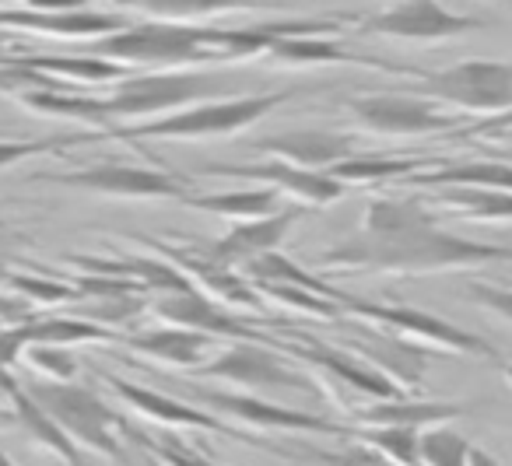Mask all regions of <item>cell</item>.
<instances>
[{
    "label": "cell",
    "mask_w": 512,
    "mask_h": 466,
    "mask_svg": "<svg viewBox=\"0 0 512 466\" xmlns=\"http://www.w3.org/2000/svg\"><path fill=\"white\" fill-rule=\"evenodd\" d=\"M193 407L207 410V414L221 417L225 424H242L253 431H285V435H330V438H351L348 424H337L323 414H309V410L281 407L274 400H264L256 393H242V389H204L193 386Z\"/></svg>",
    "instance_id": "cell-8"
},
{
    "label": "cell",
    "mask_w": 512,
    "mask_h": 466,
    "mask_svg": "<svg viewBox=\"0 0 512 466\" xmlns=\"http://www.w3.org/2000/svg\"><path fill=\"white\" fill-rule=\"evenodd\" d=\"M18 396H22V386H18V379L11 375V368H0V403H4V407H15Z\"/></svg>",
    "instance_id": "cell-43"
},
{
    "label": "cell",
    "mask_w": 512,
    "mask_h": 466,
    "mask_svg": "<svg viewBox=\"0 0 512 466\" xmlns=\"http://www.w3.org/2000/svg\"><path fill=\"white\" fill-rule=\"evenodd\" d=\"M11 414L18 417V424L25 428V435H29L39 449H46L50 456H57L64 466H85L78 445H74L71 438H67L64 431H60L57 424H53L50 417H46L43 410L29 400V396H25V389H22V396L15 400V407H11Z\"/></svg>",
    "instance_id": "cell-32"
},
{
    "label": "cell",
    "mask_w": 512,
    "mask_h": 466,
    "mask_svg": "<svg viewBox=\"0 0 512 466\" xmlns=\"http://www.w3.org/2000/svg\"><path fill=\"white\" fill-rule=\"evenodd\" d=\"M22 389L78 449L106 459H123L120 438L127 435V421L95 389L78 386V382H29Z\"/></svg>",
    "instance_id": "cell-5"
},
{
    "label": "cell",
    "mask_w": 512,
    "mask_h": 466,
    "mask_svg": "<svg viewBox=\"0 0 512 466\" xmlns=\"http://www.w3.org/2000/svg\"><path fill=\"white\" fill-rule=\"evenodd\" d=\"M344 113L358 130L376 137H453L463 127L460 113H446L411 92L351 95Z\"/></svg>",
    "instance_id": "cell-9"
},
{
    "label": "cell",
    "mask_w": 512,
    "mask_h": 466,
    "mask_svg": "<svg viewBox=\"0 0 512 466\" xmlns=\"http://www.w3.org/2000/svg\"><path fill=\"white\" fill-rule=\"evenodd\" d=\"M467 298L477 302L484 312H491L495 319L512 326V288H502V284H484V281H474L467 284Z\"/></svg>",
    "instance_id": "cell-40"
},
{
    "label": "cell",
    "mask_w": 512,
    "mask_h": 466,
    "mask_svg": "<svg viewBox=\"0 0 512 466\" xmlns=\"http://www.w3.org/2000/svg\"><path fill=\"white\" fill-rule=\"evenodd\" d=\"M4 43H8V39H4V32H0V50H4Z\"/></svg>",
    "instance_id": "cell-47"
},
{
    "label": "cell",
    "mask_w": 512,
    "mask_h": 466,
    "mask_svg": "<svg viewBox=\"0 0 512 466\" xmlns=\"http://www.w3.org/2000/svg\"><path fill=\"white\" fill-rule=\"evenodd\" d=\"M411 95L453 106L460 113L495 116L512 106V64L509 60H463V64L442 67V71L414 74Z\"/></svg>",
    "instance_id": "cell-7"
},
{
    "label": "cell",
    "mask_w": 512,
    "mask_h": 466,
    "mask_svg": "<svg viewBox=\"0 0 512 466\" xmlns=\"http://www.w3.org/2000/svg\"><path fill=\"white\" fill-rule=\"evenodd\" d=\"M470 466H502V463H498V459L491 456V452L474 449V452H470Z\"/></svg>",
    "instance_id": "cell-45"
},
{
    "label": "cell",
    "mask_w": 512,
    "mask_h": 466,
    "mask_svg": "<svg viewBox=\"0 0 512 466\" xmlns=\"http://www.w3.org/2000/svg\"><path fill=\"white\" fill-rule=\"evenodd\" d=\"M92 57L120 67L151 71H190L200 64H225V29L218 25H172V22H130L127 29L88 43Z\"/></svg>",
    "instance_id": "cell-2"
},
{
    "label": "cell",
    "mask_w": 512,
    "mask_h": 466,
    "mask_svg": "<svg viewBox=\"0 0 512 466\" xmlns=\"http://www.w3.org/2000/svg\"><path fill=\"white\" fill-rule=\"evenodd\" d=\"M197 379L207 382H225L242 393L249 389H299V393H320V382H313L309 375L295 372L288 365V354L274 351V347L260 344V340H232L228 347H221L214 358H207L204 365L193 368Z\"/></svg>",
    "instance_id": "cell-11"
},
{
    "label": "cell",
    "mask_w": 512,
    "mask_h": 466,
    "mask_svg": "<svg viewBox=\"0 0 512 466\" xmlns=\"http://www.w3.org/2000/svg\"><path fill=\"white\" fill-rule=\"evenodd\" d=\"M36 183L67 186V190L95 193L109 200H183L190 190V179L169 169H144L127 162H95L71 172H36Z\"/></svg>",
    "instance_id": "cell-10"
},
{
    "label": "cell",
    "mask_w": 512,
    "mask_h": 466,
    "mask_svg": "<svg viewBox=\"0 0 512 466\" xmlns=\"http://www.w3.org/2000/svg\"><path fill=\"white\" fill-rule=\"evenodd\" d=\"M435 158H390V155H351L344 158V162L330 165L327 176L337 179V183H344L351 190V186H386V183H400V179H407L411 172L425 169V165H432Z\"/></svg>",
    "instance_id": "cell-29"
},
{
    "label": "cell",
    "mask_w": 512,
    "mask_h": 466,
    "mask_svg": "<svg viewBox=\"0 0 512 466\" xmlns=\"http://www.w3.org/2000/svg\"><path fill=\"white\" fill-rule=\"evenodd\" d=\"M151 316L162 326H179V330L204 333V337L218 340H260V344L271 347V333H260L253 323L239 319L232 309L211 302V298L197 295V291H169V295H151L148 302Z\"/></svg>",
    "instance_id": "cell-16"
},
{
    "label": "cell",
    "mask_w": 512,
    "mask_h": 466,
    "mask_svg": "<svg viewBox=\"0 0 512 466\" xmlns=\"http://www.w3.org/2000/svg\"><path fill=\"white\" fill-rule=\"evenodd\" d=\"M18 291L25 295V302H39V305H57V302H71V298H81L74 284H60L53 277H8Z\"/></svg>",
    "instance_id": "cell-39"
},
{
    "label": "cell",
    "mask_w": 512,
    "mask_h": 466,
    "mask_svg": "<svg viewBox=\"0 0 512 466\" xmlns=\"http://www.w3.org/2000/svg\"><path fill=\"white\" fill-rule=\"evenodd\" d=\"M302 214H306V207L292 204V207H281V211L267 214V218L239 221V225L228 228L221 239H214L211 246H200V253L211 263H218V267L242 270L246 263L260 260V256L278 253L281 242L288 239V232H292V225Z\"/></svg>",
    "instance_id": "cell-17"
},
{
    "label": "cell",
    "mask_w": 512,
    "mask_h": 466,
    "mask_svg": "<svg viewBox=\"0 0 512 466\" xmlns=\"http://www.w3.org/2000/svg\"><path fill=\"white\" fill-rule=\"evenodd\" d=\"M264 60L271 67H369V71H383V74H407V78L418 74V67L390 64V60L362 57V53L344 50V46L334 43L330 36L278 39V43L264 53Z\"/></svg>",
    "instance_id": "cell-20"
},
{
    "label": "cell",
    "mask_w": 512,
    "mask_h": 466,
    "mask_svg": "<svg viewBox=\"0 0 512 466\" xmlns=\"http://www.w3.org/2000/svg\"><path fill=\"white\" fill-rule=\"evenodd\" d=\"M25 361L43 375V382H74V375H78L74 354L60 344H29Z\"/></svg>",
    "instance_id": "cell-37"
},
{
    "label": "cell",
    "mask_w": 512,
    "mask_h": 466,
    "mask_svg": "<svg viewBox=\"0 0 512 466\" xmlns=\"http://www.w3.org/2000/svg\"><path fill=\"white\" fill-rule=\"evenodd\" d=\"M211 344L214 340L204 337V333L179 330V326H155V330H141L134 337H127V351L172 368L204 365V354L211 351Z\"/></svg>",
    "instance_id": "cell-24"
},
{
    "label": "cell",
    "mask_w": 512,
    "mask_h": 466,
    "mask_svg": "<svg viewBox=\"0 0 512 466\" xmlns=\"http://www.w3.org/2000/svg\"><path fill=\"white\" fill-rule=\"evenodd\" d=\"M92 141H106V130H92V134H60V137H0V169L18 162H29V158L43 155H64L71 148Z\"/></svg>",
    "instance_id": "cell-33"
},
{
    "label": "cell",
    "mask_w": 512,
    "mask_h": 466,
    "mask_svg": "<svg viewBox=\"0 0 512 466\" xmlns=\"http://www.w3.org/2000/svg\"><path fill=\"white\" fill-rule=\"evenodd\" d=\"M355 442H365L393 466H418V438L414 428H351Z\"/></svg>",
    "instance_id": "cell-35"
},
{
    "label": "cell",
    "mask_w": 512,
    "mask_h": 466,
    "mask_svg": "<svg viewBox=\"0 0 512 466\" xmlns=\"http://www.w3.org/2000/svg\"><path fill=\"white\" fill-rule=\"evenodd\" d=\"M435 214H449L456 221L474 225H505L512 221V193L505 190H432Z\"/></svg>",
    "instance_id": "cell-26"
},
{
    "label": "cell",
    "mask_w": 512,
    "mask_h": 466,
    "mask_svg": "<svg viewBox=\"0 0 512 466\" xmlns=\"http://www.w3.org/2000/svg\"><path fill=\"white\" fill-rule=\"evenodd\" d=\"M123 11H134L144 22H172L197 25L207 18L232 15V11H253L267 0H116Z\"/></svg>",
    "instance_id": "cell-25"
},
{
    "label": "cell",
    "mask_w": 512,
    "mask_h": 466,
    "mask_svg": "<svg viewBox=\"0 0 512 466\" xmlns=\"http://www.w3.org/2000/svg\"><path fill=\"white\" fill-rule=\"evenodd\" d=\"M197 176H214V179H246V183L267 186L281 197H292L299 207H330L337 200L348 197V186L330 179L327 172H313V169H299V165L288 162H267L260 165H221V162H207L204 169H197Z\"/></svg>",
    "instance_id": "cell-14"
},
{
    "label": "cell",
    "mask_w": 512,
    "mask_h": 466,
    "mask_svg": "<svg viewBox=\"0 0 512 466\" xmlns=\"http://www.w3.org/2000/svg\"><path fill=\"white\" fill-rule=\"evenodd\" d=\"M292 92H264V95H228V99L200 102V106L179 109V113L158 116V120L137 123V127H109L106 137H120V141H137V137H151V141H204V137H228L239 130L253 127L256 120H264L271 109L288 102Z\"/></svg>",
    "instance_id": "cell-6"
},
{
    "label": "cell",
    "mask_w": 512,
    "mask_h": 466,
    "mask_svg": "<svg viewBox=\"0 0 512 466\" xmlns=\"http://www.w3.org/2000/svg\"><path fill=\"white\" fill-rule=\"evenodd\" d=\"M502 379H505V386L512 389V361H502Z\"/></svg>",
    "instance_id": "cell-46"
},
{
    "label": "cell",
    "mask_w": 512,
    "mask_h": 466,
    "mask_svg": "<svg viewBox=\"0 0 512 466\" xmlns=\"http://www.w3.org/2000/svg\"><path fill=\"white\" fill-rule=\"evenodd\" d=\"M127 438L141 445L155 466H218L214 459H207L204 452H197L193 445L179 442V438H172V435L151 438V435H144V431H134L127 424Z\"/></svg>",
    "instance_id": "cell-36"
},
{
    "label": "cell",
    "mask_w": 512,
    "mask_h": 466,
    "mask_svg": "<svg viewBox=\"0 0 512 466\" xmlns=\"http://www.w3.org/2000/svg\"><path fill=\"white\" fill-rule=\"evenodd\" d=\"M495 263H512V246L463 239L456 232L432 225L400 235H365L355 232L320 253L316 267L327 274H393L421 277L446 270H481Z\"/></svg>",
    "instance_id": "cell-1"
},
{
    "label": "cell",
    "mask_w": 512,
    "mask_h": 466,
    "mask_svg": "<svg viewBox=\"0 0 512 466\" xmlns=\"http://www.w3.org/2000/svg\"><path fill=\"white\" fill-rule=\"evenodd\" d=\"M502 134H512V106L502 109L495 116H484L477 123H463L460 130L453 134V141H470V137H502Z\"/></svg>",
    "instance_id": "cell-41"
},
{
    "label": "cell",
    "mask_w": 512,
    "mask_h": 466,
    "mask_svg": "<svg viewBox=\"0 0 512 466\" xmlns=\"http://www.w3.org/2000/svg\"><path fill=\"white\" fill-rule=\"evenodd\" d=\"M106 386L134 410L137 417L144 421L158 424L165 431H211V435H225V438H235V442H246V445H260V449H271L278 452V445L264 442V438L249 435V431H239L232 424H225L221 417L207 414V410L193 407V403H183V400H172V396L158 393V389H148V386H137V382H127L120 375H106Z\"/></svg>",
    "instance_id": "cell-13"
},
{
    "label": "cell",
    "mask_w": 512,
    "mask_h": 466,
    "mask_svg": "<svg viewBox=\"0 0 512 466\" xmlns=\"http://www.w3.org/2000/svg\"><path fill=\"white\" fill-rule=\"evenodd\" d=\"M488 141H498V144H491V148H484V151H488V158H495V162H509V165H512V134L488 137Z\"/></svg>",
    "instance_id": "cell-44"
},
{
    "label": "cell",
    "mask_w": 512,
    "mask_h": 466,
    "mask_svg": "<svg viewBox=\"0 0 512 466\" xmlns=\"http://www.w3.org/2000/svg\"><path fill=\"white\" fill-rule=\"evenodd\" d=\"M474 445L449 424L425 428L418 438V466H470Z\"/></svg>",
    "instance_id": "cell-34"
},
{
    "label": "cell",
    "mask_w": 512,
    "mask_h": 466,
    "mask_svg": "<svg viewBox=\"0 0 512 466\" xmlns=\"http://www.w3.org/2000/svg\"><path fill=\"white\" fill-rule=\"evenodd\" d=\"M18 99H22V106H29L32 113L64 116V120L92 123L95 130H109L102 99H88V95L67 92V88H29V92H22Z\"/></svg>",
    "instance_id": "cell-31"
},
{
    "label": "cell",
    "mask_w": 512,
    "mask_h": 466,
    "mask_svg": "<svg viewBox=\"0 0 512 466\" xmlns=\"http://www.w3.org/2000/svg\"><path fill=\"white\" fill-rule=\"evenodd\" d=\"M249 148L256 155H267L274 162L299 165V169L327 172L330 165L344 162V158L358 155V141L351 134H337V130H285V134H271L264 141H253Z\"/></svg>",
    "instance_id": "cell-19"
},
{
    "label": "cell",
    "mask_w": 512,
    "mask_h": 466,
    "mask_svg": "<svg viewBox=\"0 0 512 466\" xmlns=\"http://www.w3.org/2000/svg\"><path fill=\"white\" fill-rule=\"evenodd\" d=\"M302 459H313L316 466H393L365 442H351L344 449H306Z\"/></svg>",
    "instance_id": "cell-38"
},
{
    "label": "cell",
    "mask_w": 512,
    "mask_h": 466,
    "mask_svg": "<svg viewBox=\"0 0 512 466\" xmlns=\"http://www.w3.org/2000/svg\"><path fill=\"white\" fill-rule=\"evenodd\" d=\"M407 190H505L512 193V165L495 158H477V162H439L432 169H418L400 179Z\"/></svg>",
    "instance_id": "cell-23"
},
{
    "label": "cell",
    "mask_w": 512,
    "mask_h": 466,
    "mask_svg": "<svg viewBox=\"0 0 512 466\" xmlns=\"http://www.w3.org/2000/svg\"><path fill=\"white\" fill-rule=\"evenodd\" d=\"M32 312L25 298H0V326H18V323H29Z\"/></svg>",
    "instance_id": "cell-42"
},
{
    "label": "cell",
    "mask_w": 512,
    "mask_h": 466,
    "mask_svg": "<svg viewBox=\"0 0 512 466\" xmlns=\"http://www.w3.org/2000/svg\"><path fill=\"white\" fill-rule=\"evenodd\" d=\"M439 225V214L428 207V200L418 197H379L369 200L362 211V228L365 235H400L414 232V228H432Z\"/></svg>",
    "instance_id": "cell-28"
},
{
    "label": "cell",
    "mask_w": 512,
    "mask_h": 466,
    "mask_svg": "<svg viewBox=\"0 0 512 466\" xmlns=\"http://www.w3.org/2000/svg\"><path fill=\"white\" fill-rule=\"evenodd\" d=\"M11 64L39 71L53 81L57 78L78 81V85H106V81L130 78L127 67L109 64V60H99V57H92V53H78V57H22V60H11Z\"/></svg>",
    "instance_id": "cell-30"
},
{
    "label": "cell",
    "mask_w": 512,
    "mask_h": 466,
    "mask_svg": "<svg viewBox=\"0 0 512 466\" xmlns=\"http://www.w3.org/2000/svg\"><path fill=\"white\" fill-rule=\"evenodd\" d=\"M0 25H15V29H29L39 32V36H57V39H106L113 32L127 29V18L123 15H109V11H60V15H50V11H0Z\"/></svg>",
    "instance_id": "cell-22"
},
{
    "label": "cell",
    "mask_w": 512,
    "mask_h": 466,
    "mask_svg": "<svg viewBox=\"0 0 512 466\" xmlns=\"http://www.w3.org/2000/svg\"><path fill=\"white\" fill-rule=\"evenodd\" d=\"M334 302L341 305L344 319H358L362 326L383 330L397 340L421 347L428 354H460V358H498V351L484 337L470 330H460L449 319L432 316V312L418 309V305L404 302H369V298L348 295V291L334 288Z\"/></svg>",
    "instance_id": "cell-3"
},
{
    "label": "cell",
    "mask_w": 512,
    "mask_h": 466,
    "mask_svg": "<svg viewBox=\"0 0 512 466\" xmlns=\"http://www.w3.org/2000/svg\"><path fill=\"white\" fill-rule=\"evenodd\" d=\"M225 78L207 71H151L116 81L113 95L102 99L106 120H123L130 127L158 120V116L179 113V109L200 106V102L228 99Z\"/></svg>",
    "instance_id": "cell-4"
},
{
    "label": "cell",
    "mask_w": 512,
    "mask_h": 466,
    "mask_svg": "<svg viewBox=\"0 0 512 466\" xmlns=\"http://www.w3.org/2000/svg\"><path fill=\"white\" fill-rule=\"evenodd\" d=\"M467 403L449 400H414V396H393V400H369L362 407H348V417L358 428H439L467 414Z\"/></svg>",
    "instance_id": "cell-21"
},
{
    "label": "cell",
    "mask_w": 512,
    "mask_h": 466,
    "mask_svg": "<svg viewBox=\"0 0 512 466\" xmlns=\"http://www.w3.org/2000/svg\"><path fill=\"white\" fill-rule=\"evenodd\" d=\"M341 351H348L351 358L365 361L372 372H379L386 382L400 389V393H411L425 382V372H428V351L421 347L407 344V340H397L383 330H372L365 326L358 337L344 340Z\"/></svg>",
    "instance_id": "cell-18"
},
{
    "label": "cell",
    "mask_w": 512,
    "mask_h": 466,
    "mask_svg": "<svg viewBox=\"0 0 512 466\" xmlns=\"http://www.w3.org/2000/svg\"><path fill=\"white\" fill-rule=\"evenodd\" d=\"M488 18L481 15H456L442 8L439 0H400L393 8L365 15L355 22L358 39H397V43H446L470 32L488 29Z\"/></svg>",
    "instance_id": "cell-12"
},
{
    "label": "cell",
    "mask_w": 512,
    "mask_h": 466,
    "mask_svg": "<svg viewBox=\"0 0 512 466\" xmlns=\"http://www.w3.org/2000/svg\"><path fill=\"white\" fill-rule=\"evenodd\" d=\"M141 242L151 249H158L162 260L172 263V267L190 281V288L197 291V295L211 298V302L225 305V309H232V312L235 309H264L267 305L239 270H228V267L211 263L204 253H200V246L190 249V246H176V242H162V239H141Z\"/></svg>",
    "instance_id": "cell-15"
},
{
    "label": "cell",
    "mask_w": 512,
    "mask_h": 466,
    "mask_svg": "<svg viewBox=\"0 0 512 466\" xmlns=\"http://www.w3.org/2000/svg\"><path fill=\"white\" fill-rule=\"evenodd\" d=\"M183 207H193V211L214 214V218L225 221H256L267 218V214L281 211L278 207V193L267 190V186H253V190H221V193H186L179 200Z\"/></svg>",
    "instance_id": "cell-27"
}]
</instances>
